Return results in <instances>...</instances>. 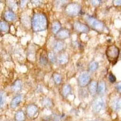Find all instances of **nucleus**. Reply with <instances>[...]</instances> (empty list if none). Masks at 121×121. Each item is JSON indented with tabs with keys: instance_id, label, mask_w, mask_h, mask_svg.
Segmentation results:
<instances>
[{
	"instance_id": "14",
	"label": "nucleus",
	"mask_w": 121,
	"mask_h": 121,
	"mask_svg": "<svg viewBox=\"0 0 121 121\" xmlns=\"http://www.w3.org/2000/svg\"><path fill=\"white\" fill-rule=\"evenodd\" d=\"M72 92V87L69 84H65L61 88V95L64 98H67Z\"/></svg>"
},
{
	"instance_id": "6",
	"label": "nucleus",
	"mask_w": 121,
	"mask_h": 121,
	"mask_svg": "<svg viewBox=\"0 0 121 121\" xmlns=\"http://www.w3.org/2000/svg\"><path fill=\"white\" fill-rule=\"evenodd\" d=\"M90 79L91 77L89 72H87V71L82 72L80 74L78 78V85L81 87H86L90 82Z\"/></svg>"
},
{
	"instance_id": "22",
	"label": "nucleus",
	"mask_w": 121,
	"mask_h": 121,
	"mask_svg": "<svg viewBox=\"0 0 121 121\" xmlns=\"http://www.w3.org/2000/svg\"><path fill=\"white\" fill-rule=\"evenodd\" d=\"M112 108L114 110H121V98L116 99L112 103Z\"/></svg>"
},
{
	"instance_id": "4",
	"label": "nucleus",
	"mask_w": 121,
	"mask_h": 121,
	"mask_svg": "<svg viewBox=\"0 0 121 121\" xmlns=\"http://www.w3.org/2000/svg\"><path fill=\"white\" fill-rule=\"evenodd\" d=\"M81 10V6L78 3H71L67 5L64 9V12L68 16L71 17H76L79 14Z\"/></svg>"
},
{
	"instance_id": "5",
	"label": "nucleus",
	"mask_w": 121,
	"mask_h": 121,
	"mask_svg": "<svg viewBox=\"0 0 121 121\" xmlns=\"http://www.w3.org/2000/svg\"><path fill=\"white\" fill-rule=\"evenodd\" d=\"M105 100L102 96H98L93 100L91 103V108L95 113H98L101 112L105 107Z\"/></svg>"
},
{
	"instance_id": "7",
	"label": "nucleus",
	"mask_w": 121,
	"mask_h": 121,
	"mask_svg": "<svg viewBox=\"0 0 121 121\" xmlns=\"http://www.w3.org/2000/svg\"><path fill=\"white\" fill-rule=\"evenodd\" d=\"M73 29L74 31L79 33H88L90 30L89 27L87 25L79 22V21H75L73 24Z\"/></svg>"
},
{
	"instance_id": "9",
	"label": "nucleus",
	"mask_w": 121,
	"mask_h": 121,
	"mask_svg": "<svg viewBox=\"0 0 121 121\" xmlns=\"http://www.w3.org/2000/svg\"><path fill=\"white\" fill-rule=\"evenodd\" d=\"M97 89H98V82L95 81L90 82L88 85V90L89 93L91 96H95L96 94H97Z\"/></svg>"
},
{
	"instance_id": "11",
	"label": "nucleus",
	"mask_w": 121,
	"mask_h": 121,
	"mask_svg": "<svg viewBox=\"0 0 121 121\" xmlns=\"http://www.w3.org/2000/svg\"><path fill=\"white\" fill-rule=\"evenodd\" d=\"M17 18L16 14L12 10H7L4 13V18L7 22H12Z\"/></svg>"
},
{
	"instance_id": "28",
	"label": "nucleus",
	"mask_w": 121,
	"mask_h": 121,
	"mask_svg": "<svg viewBox=\"0 0 121 121\" xmlns=\"http://www.w3.org/2000/svg\"><path fill=\"white\" fill-rule=\"evenodd\" d=\"M108 80L111 83H114L116 81V78L115 76L112 73H110L108 74Z\"/></svg>"
},
{
	"instance_id": "26",
	"label": "nucleus",
	"mask_w": 121,
	"mask_h": 121,
	"mask_svg": "<svg viewBox=\"0 0 121 121\" xmlns=\"http://www.w3.org/2000/svg\"><path fill=\"white\" fill-rule=\"evenodd\" d=\"M43 105L46 107H51V106L52 105L53 103L52 101L50 100V99L45 98L43 100Z\"/></svg>"
},
{
	"instance_id": "18",
	"label": "nucleus",
	"mask_w": 121,
	"mask_h": 121,
	"mask_svg": "<svg viewBox=\"0 0 121 121\" xmlns=\"http://www.w3.org/2000/svg\"><path fill=\"white\" fill-rule=\"evenodd\" d=\"M60 29H61V24L58 21H53L52 24V31L53 33L56 35Z\"/></svg>"
},
{
	"instance_id": "27",
	"label": "nucleus",
	"mask_w": 121,
	"mask_h": 121,
	"mask_svg": "<svg viewBox=\"0 0 121 121\" xmlns=\"http://www.w3.org/2000/svg\"><path fill=\"white\" fill-rule=\"evenodd\" d=\"M21 82L19 81H17L15 82V84L13 85L12 86V88L13 89V90L15 91H17V90H19L21 89Z\"/></svg>"
},
{
	"instance_id": "12",
	"label": "nucleus",
	"mask_w": 121,
	"mask_h": 121,
	"mask_svg": "<svg viewBox=\"0 0 121 121\" xmlns=\"http://www.w3.org/2000/svg\"><path fill=\"white\" fill-rule=\"evenodd\" d=\"M22 99V96L21 95H18L17 96H15L12 100H11L10 104V108L12 109L15 108L17 107V106L19 104V103L21 102V100Z\"/></svg>"
},
{
	"instance_id": "15",
	"label": "nucleus",
	"mask_w": 121,
	"mask_h": 121,
	"mask_svg": "<svg viewBox=\"0 0 121 121\" xmlns=\"http://www.w3.org/2000/svg\"><path fill=\"white\" fill-rule=\"evenodd\" d=\"M107 87H106V83L103 81L98 83V89H97V93L99 95H103L105 93Z\"/></svg>"
},
{
	"instance_id": "10",
	"label": "nucleus",
	"mask_w": 121,
	"mask_h": 121,
	"mask_svg": "<svg viewBox=\"0 0 121 121\" xmlns=\"http://www.w3.org/2000/svg\"><path fill=\"white\" fill-rule=\"evenodd\" d=\"M56 36L57 38L59 39L60 41L65 39L68 38L70 36V32L67 29H60L59 32L56 34Z\"/></svg>"
},
{
	"instance_id": "31",
	"label": "nucleus",
	"mask_w": 121,
	"mask_h": 121,
	"mask_svg": "<svg viewBox=\"0 0 121 121\" xmlns=\"http://www.w3.org/2000/svg\"><path fill=\"white\" fill-rule=\"evenodd\" d=\"M114 6H121V0L120 1H113Z\"/></svg>"
},
{
	"instance_id": "30",
	"label": "nucleus",
	"mask_w": 121,
	"mask_h": 121,
	"mask_svg": "<svg viewBox=\"0 0 121 121\" xmlns=\"http://www.w3.org/2000/svg\"><path fill=\"white\" fill-rule=\"evenodd\" d=\"M53 121H61V119L59 115L55 114L53 117Z\"/></svg>"
},
{
	"instance_id": "3",
	"label": "nucleus",
	"mask_w": 121,
	"mask_h": 121,
	"mask_svg": "<svg viewBox=\"0 0 121 121\" xmlns=\"http://www.w3.org/2000/svg\"><path fill=\"white\" fill-rule=\"evenodd\" d=\"M105 53L109 62L114 64L117 62V59L119 56L120 50L115 45H109L107 48Z\"/></svg>"
},
{
	"instance_id": "21",
	"label": "nucleus",
	"mask_w": 121,
	"mask_h": 121,
	"mask_svg": "<svg viewBox=\"0 0 121 121\" xmlns=\"http://www.w3.org/2000/svg\"><path fill=\"white\" fill-rule=\"evenodd\" d=\"M48 57L45 53H42L39 58V63L41 65H46L48 63Z\"/></svg>"
},
{
	"instance_id": "17",
	"label": "nucleus",
	"mask_w": 121,
	"mask_h": 121,
	"mask_svg": "<svg viewBox=\"0 0 121 121\" xmlns=\"http://www.w3.org/2000/svg\"><path fill=\"white\" fill-rule=\"evenodd\" d=\"M14 118L15 121H24L26 119V114L22 110H19L16 112Z\"/></svg>"
},
{
	"instance_id": "16",
	"label": "nucleus",
	"mask_w": 121,
	"mask_h": 121,
	"mask_svg": "<svg viewBox=\"0 0 121 121\" xmlns=\"http://www.w3.org/2000/svg\"><path fill=\"white\" fill-rule=\"evenodd\" d=\"M64 48V43L60 40L55 42L53 47V51L55 52H59L62 51Z\"/></svg>"
},
{
	"instance_id": "23",
	"label": "nucleus",
	"mask_w": 121,
	"mask_h": 121,
	"mask_svg": "<svg viewBox=\"0 0 121 121\" xmlns=\"http://www.w3.org/2000/svg\"><path fill=\"white\" fill-rule=\"evenodd\" d=\"M53 80L56 84H60L62 81V77L60 74L58 73H54L52 75Z\"/></svg>"
},
{
	"instance_id": "2",
	"label": "nucleus",
	"mask_w": 121,
	"mask_h": 121,
	"mask_svg": "<svg viewBox=\"0 0 121 121\" xmlns=\"http://www.w3.org/2000/svg\"><path fill=\"white\" fill-rule=\"evenodd\" d=\"M85 19L89 28L90 27L96 32L102 33L105 30V27L104 24L97 18L93 17L87 16L85 18Z\"/></svg>"
},
{
	"instance_id": "13",
	"label": "nucleus",
	"mask_w": 121,
	"mask_h": 121,
	"mask_svg": "<svg viewBox=\"0 0 121 121\" xmlns=\"http://www.w3.org/2000/svg\"><path fill=\"white\" fill-rule=\"evenodd\" d=\"M69 60V57L67 54L62 53L56 57V61L60 65H64L66 64Z\"/></svg>"
},
{
	"instance_id": "19",
	"label": "nucleus",
	"mask_w": 121,
	"mask_h": 121,
	"mask_svg": "<svg viewBox=\"0 0 121 121\" xmlns=\"http://www.w3.org/2000/svg\"><path fill=\"white\" fill-rule=\"evenodd\" d=\"M98 67H99V63L97 61L93 60V61H91L88 65V71L90 72H94L98 70Z\"/></svg>"
},
{
	"instance_id": "1",
	"label": "nucleus",
	"mask_w": 121,
	"mask_h": 121,
	"mask_svg": "<svg viewBox=\"0 0 121 121\" xmlns=\"http://www.w3.org/2000/svg\"><path fill=\"white\" fill-rule=\"evenodd\" d=\"M32 29L35 32H41L47 29L48 20L45 14L35 13L32 18Z\"/></svg>"
},
{
	"instance_id": "24",
	"label": "nucleus",
	"mask_w": 121,
	"mask_h": 121,
	"mask_svg": "<svg viewBox=\"0 0 121 121\" xmlns=\"http://www.w3.org/2000/svg\"><path fill=\"white\" fill-rule=\"evenodd\" d=\"M6 102V95L4 91H0V107H2Z\"/></svg>"
},
{
	"instance_id": "33",
	"label": "nucleus",
	"mask_w": 121,
	"mask_h": 121,
	"mask_svg": "<svg viewBox=\"0 0 121 121\" xmlns=\"http://www.w3.org/2000/svg\"><path fill=\"white\" fill-rule=\"evenodd\" d=\"M10 121V120H6V121Z\"/></svg>"
},
{
	"instance_id": "29",
	"label": "nucleus",
	"mask_w": 121,
	"mask_h": 121,
	"mask_svg": "<svg viewBox=\"0 0 121 121\" xmlns=\"http://www.w3.org/2000/svg\"><path fill=\"white\" fill-rule=\"evenodd\" d=\"M116 89L119 92H121V81L119 82L116 85Z\"/></svg>"
},
{
	"instance_id": "32",
	"label": "nucleus",
	"mask_w": 121,
	"mask_h": 121,
	"mask_svg": "<svg viewBox=\"0 0 121 121\" xmlns=\"http://www.w3.org/2000/svg\"><path fill=\"white\" fill-rule=\"evenodd\" d=\"M104 121L101 119H95V120H90V121Z\"/></svg>"
},
{
	"instance_id": "20",
	"label": "nucleus",
	"mask_w": 121,
	"mask_h": 121,
	"mask_svg": "<svg viewBox=\"0 0 121 121\" xmlns=\"http://www.w3.org/2000/svg\"><path fill=\"white\" fill-rule=\"evenodd\" d=\"M10 30V27L8 24L4 21L0 20V31L2 32H8Z\"/></svg>"
},
{
	"instance_id": "8",
	"label": "nucleus",
	"mask_w": 121,
	"mask_h": 121,
	"mask_svg": "<svg viewBox=\"0 0 121 121\" xmlns=\"http://www.w3.org/2000/svg\"><path fill=\"white\" fill-rule=\"evenodd\" d=\"M38 113V107L35 104H30L26 108V114L30 118H33Z\"/></svg>"
},
{
	"instance_id": "25",
	"label": "nucleus",
	"mask_w": 121,
	"mask_h": 121,
	"mask_svg": "<svg viewBox=\"0 0 121 121\" xmlns=\"http://www.w3.org/2000/svg\"><path fill=\"white\" fill-rule=\"evenodd\" d=\"M47 57H48V59L52 63H54L55 61H56V56L55 55V53L54 52H49L47 55Z\"/></svg>"
}]
</instances>
